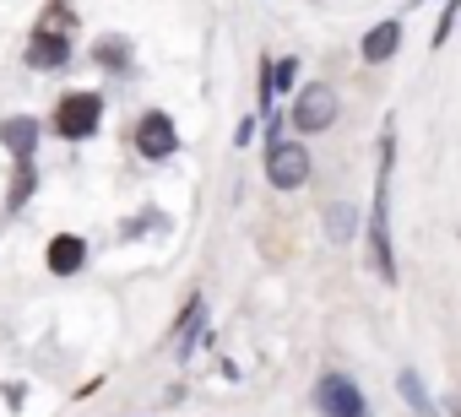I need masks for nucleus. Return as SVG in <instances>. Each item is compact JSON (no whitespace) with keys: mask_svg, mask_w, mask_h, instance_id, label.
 <instances>
[{"mask_svg":"<svg viewBox=\"0 0 461 417\" xmlns=\"http://www.w3.org/2000/svg\"><path fill=\"white\" fill-rule=\"evenodd\" d=\"M136 152L152 157V163H168V157L179 152V130H174V120H168L163 109H152V114L136 120Z\"/></svg>","mask_w":461,"mask_h":417,"instance_id":"nucleus-6","label":"nucleus"},{"mask_svg":"<svg viewBox=\"0 0 461 417\" xmlns=\"http://www.w3.org/2000/svg\"><path fill=\"white\" fill-rule=\"evenodd\" d=\"M93 60H98L104 71H131V44H125V39H98V44H93Z\"/></svg>","mask_w":461,"mask_h":417,"instance_id":"nucleus-11","label":"nucleus"},{"mask_svg":"<svg viewBox=\"0 0 461 417\" xmlns=\"http://www.w3.org/2000/svg\"><path fill=\"white\" fill-rule=\"evenodd\" d=\"M267 179H272L277 190H299V184L310 179V152H304V141H272V146H267Z\"/></svg>","mask_w":461,"mask_h":417,"instance_id":"nucleus-5","label":"nucleus"},{"mask_svg":"<svg viewBox=\"0 0 461 417\" xmlns=\"http://www.w3.org/2000/svg\"><path fill=\"white\" fill-rule=\"evenodd\" d=\"M331 120H337V93H331L326 82L299 87V98H294V130H299V136H315V130H326Z\"/></svg>","mask_w":461,"mask_h":417,"instance_id":"nucleus-4","label":"nucleus"},{"mask_svg":"<svg viewBox=\"0 0 461 417\" xmlns=\"http://www.w3.org/2000/svg\"><path fill=\"white\" fill-rule=\"evenodd\" d=\"M402 395L412 401V412H423V417H434V406H429V395H423V385H418V374H402Z\"/></svg>","mask_w":461,"mask_h":417,"instance_id":"nucleus-13","label":"nucleus"},{"mask_svg":"<svg viewBox=\"0 0 461 417\" xmlns=\"http://www.w3.org/2000/svg\"><path fill=\"white\" fill-rule=\"evenodd\" d=\"M315 412H321V417H369V401H364V390H358L348 374H321V385H315Z\"/></svg>","mask_w":461,"mask_h":417,"instance_id":"nucleus-3","label":"nucleus"},{"mask_svg":"<svg viewBox=\"0 0 461 417\" xmlns=\"http://www.w3.org/2000/svg\"><path fill=\"white\" fill-rule=\"evenodd\" d=\"M380 179H375V212H369V261L380 271V282H396V255H391V228H385V195H391V130L380 146Z\"/></svg>","mask_w":461,"mask_h":417,"instance_id":"nucleus-1","label":"nucleus"},{"mask_svg":"<svg viewBox=\"0 0 461 417\" xmlns=\"http://www.w3.org/2000/svg\"><path fill=\"white\" fill-rule=\"evenodd\" d=\"M0 146H6L17 163H33V146H39V120H28V114L6 120V125H0Z\"/></svg>","mask_w":461,"mask_h":417,"instance_id":"nucleus-9","label":"nucleus"},{"mask_svg":"<svg viewBox=\"0 0 461 417\" xmlns=\"http://www.w3.org/2000/svg\"><path fill=\"white\" fill-rule=\"evenodd\" d=\"M33 184H39L33 163H17V173H12V190H6V212H23V206H28V195H33Z\"/></svg>","mask_w":461,"mask_h":417,"instance_id":"nucleus-12","label":"nucleus"},{"mask_svg":"<svg viewBox=\"0 0 461 417\" xmlns=\"http://www.w3.org/2000/svg\"><path fill=\"white\" fill-rule=\"evenodd\" d=\"M396 49H402V22H396V17L364 33V60H369V66H385Z\"/></svg>","mask_w":461,"mask_h":417,"instance_id":"nucleus-10","label":"nucleus"},{"mask_svg":"<svg viewBox=\"0 0 461 417\" xmlns=\"http://www.w3.org/2000/svg\"><path fill=\"white\" fill-rule=\"evenodd\" d=\"M98 120H104V98L98 93H66L55 103V114H50V130L66 136V141H87L98 130Z\"/></svg>","mask_w":461,"mask_h":417,"instance_id":"nucleus-2","label":"nucleus"},{"mask_svg":"<svg viewBox=\"0 0 461 417\" xmlns=\"http://www.w3.org/2000/svg\"><path fill=\"white\" fill-rule=\"evenodd\" d=\"M66 60H71V33L39 22V33H33V44H28V66H33V71H60Z\"/></svg>","mask_w":461,"mask_h":417,"instance_id":"nucleus-7","label":"nucleus"},{"mask_svg":"<svg viewBox=\"0 0 461 417\" xmlns=\"http://www.w3.org/2000/svg\"><path fill=\"white\" fill-rule=\"evenodd\" d=\"M450 417H461V401H450Z\"/></svg>","mask_w":461,"mask_h":417,"instance_id":"nucleus-14","label":"nucleus"},{"mask_svg":"<svg viewBox=\"0 0 461 417\" xmlns=\"http://www.w3.org/2000/svg\"><path fill=\"white\" fill-rule=\"evenodd\" d=\"M82 266H87V239L55 234V239H50V271H55V277H77Z\"/></svg>","mask_w":461,"mask_h":417,"instance_id":"nucleus-8","label":"nucleus"}]
</instances>
